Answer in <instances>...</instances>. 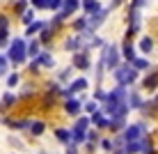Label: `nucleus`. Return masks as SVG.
<instances>
[{"label": "nucleus", "instance_id": "1", "mask_svg": "<svg viewBox=\"0 0 158 154\" xmlns=\"http://www.w3.org/2000/svg\"><path fill=\"white\" fill-rule=\"evenodd\" d=\"M7 60L12 64H25V60H28V42H25V37H12L9 39V48H7Z\"/></svg>", "mask_w": 158, "mask_h": 154}, {"label": "nucleus", "instance_id": "2", "mask_svg": "<svg viewBox=\"0 0 158 154\" xmlns=\"http://www.w3.org/2000/svg\"><path fill=\"white\" fill-rule=\"evenodd\" d=\"M101 55L106 60V69L108 71H115L119 67V51H117L115 44H106V46L101 48Z\"/></svg>", "mask_w": 158, "mask_h": 154}, {"label": "nucleus", "instance_id": "3", "mask_svg": "<svg viewBox=\"0 0 158 154\" xmlns=\"http://www.w3.org/2000/svg\"><path fill=\"white\" fill-rule=\"evenodd\" d=\"M112 76H115V81H117V85H122V87H126L131 85L135 78H138V71H135L133 67H117L115 71H112Z\"/></svg>", "mask_w": 158, "mask_h": 154}, {"label": "nucleus", "instance_id": "4", "mask_svg": "<svg viewBox=\"0 0 158 154\" xmlns=\"http://www.w3.org/2000/svg\"><path fill=\"white\" fill-rule=\"evenodd\" d=\"M71 67L78 71H87L92 69V60H89V51H78L71 55Z\"/></svg>", "mask_w": 158, "mask_h": 154}, {"label": "nucleus", "instance_id": "5", "mask_svg": "<svg viewBox=\"0 0 158 154\" xmlns=\"http://www.w3.org/2000/svg\"><path fill=\"white\" fill-rule=\"evenodd\" d=\"M147 131V126L142 122H138V124H133V126H128V129H124V140L126 143H135V140H140V136H142Z\"/></svg>", "mask_w": 158, "mask_h": 154}, {"label": "nucleus", "instance_id": "6", "mask_svg": "<svg viewBox=\"0 0 158 154\" xmlns=\"http://www.w3.org/2000/svg\"><path fill=\"white\" fill-rule=\"evenodd\" d=\"M78 9H80V0H64L62 7H60V12H57V16H62V19H69V16H73Z\"/></svg>", "mask_w": 158, "mask_h": 154}, {"label": "nucleus", "instance_id": "7", "mask_svg": "<svg viewBox=\"0 0 158 154\" xmlns=\"http://www.w3.org/2000/svg\"><path fill=\"white\" fill-rule=\"evenodd\" d=\"M53 136H55V140L60 145H71V129H64V126H55V131H53Z\"/></svg>", "mask_w": 158, "mask_h": 154}, {"label": "nucleus", "instance_id": "8", "mask_svg": "<svg viewBox=\"0 0 158 154\" xmlns=\"http://www.w3.org/2000/svg\"><path fill=\"white\" fill-rule=\"evenodd\" d=\"M35 60L39 62V67H44V69H53V67H55V58H53L51 51H41Z\"/></svg>", "mask_w": 158, "mask_h": 154}, {"label": "nucleus", "instance_id": "9", "mask_svg": "<svg viewBox=\"0 0 158 154\" xmlns=\"http://www.w3.org/2000/svg\"><path fill=\"white\" fill-rule=\"evenodd\" d=\"M44 28H46V21H35L32 25H28V28H25V37H28V39H37V37L41 35Z\"/></svg>", "mask_w": 158, "mask_h": 154}, {"label": "nucleus", "instance_id": "10", "mask_svg": "<svg viewBox=\"0 0 158 154\" xmlns=\"http://www.w3.org/2000/svg\"><path fill=\"white\" fill-rule=\"evenodd\" d=\"M64 111H67L69 115H78V117H80L83 101H80V99H67V101H64Z\"/></svg>", "mask_w": 158, "mask_h": 154}, {"label": "nucleus", "instance_id": "11", "mask_svg": "<svg viewBox=\"0 0 158 154\" xmlns=\"http://www.w3.org/2000/svg\"><path fill=\"white\" fill-rule=\"evenodd\" d=\"M0 103L5 106V111H9V108H14L16 103H19V95H14L12 90L2 92V97H0Z\"/></svg>", "mask_w": 158, "mask_h": 154}, {"label": "nucleus", "instance_id": "12", "mask_svg": "<svg viewBox=\"0 0 158 154\" xmlns=\"http://www.w3.org/2000/svg\"><path fill=\"white\" fill-rule=\"evenodd\" d=\"M89 122L96 126V129H108L110 126V117H106L101 111L99 113H94V115H89Z\"/></svg>", "mask_w": 158, "mask_h": 154}, {"label": "nucleus", "instance_id": "13", "mask_svg": "<svg viewBox=\"0 0 158 154\" xmlns=\"http://www.w3.org/2000/svg\"><path fill=\"white\" fill-rule=\"evenodd\" d=\"M80 7L85 9V16H92V14L101 12V5H99V0H80Z\"/></svg>", "mask_w": 158, "mask_h": 154}, {"label": "nucleus", "instance_id": "14", "mask_svg": "<svg viewBox=\"0 0 158 154\" xmlns=\"http://www.w3.org/2000/svg\"><path fill=\"white\" fill-rule=\"evenodd\" d=\"M30 122L32 120H28V117H19V120H9V129L12 131H25V129H30Z\"/></svg>", "mask_w": 158, "mask_h": 154}, {"label": "nucleus", "instance_id": "15", "mask_svg": "<svg viewBox=\"0 0 158 154\" xmlns=\"http://www.w3.org/2000/svg\"><path fill=\"white\" fill-rule=\"evenodd\" d=\"M69 87H71L76 95H78V92H85L87 87H89V81H87L85 76H78V78H73L71 83H69Z\"/></svg>", "mask_w": 158, "mask_h": 154}, {"label": "nucleus", "instance_id": "16", "mask_svg": "<svg viewBox=\"0 0 158 154\" xmlns=\"http://www.w3.org/2000/svg\"><path fill=\"white\" fill-rule=\"evenodd\" d=\"M39 53H41V42H39V37H37V39H30V42H28V58L35 60Z\"/></svg>", "mask_w": 158, "mask_h": 154}, {"label": "nucleus", "instance_id": "17", "mask_svg": "<svg viewBox=\"0 0 158 154\" xmlns=\"http://www.w3.org/2000/svg\"><path fill=\"white\" fill-rule=\"evenodd\" d=\"M89 115H80L78 120H76V124H73V129L76 131H83V134H87V131H89Z\"/></svg>", "mask_w": 158, "mask_h": 154}, {"label": "nucleus", "instance_id": "18", "mask_svg": "<svg viewBox=\"0 0 158 154\" xmlns=\"http://www.w3.org/2000/svg\"><path fill=\"white\" fill-rule=\"evenodd\" d=\"M28 131H30L32 136H41L44 131H46V122H44V120H32Z\"/></svg>", "mask_w": 158, "mask_h": 154}, {"label": "nucleus", "instance_id": "19", "mask_svg": "<svg viewBox=\"0 0 158 154\" xmlns=\"http://www.w3.org/2000/svg\"><path fill=\"white\" fill-rule=\"evenodd\" d=\"M12 62H9L7 60V55H5V53H0V76H5V78H7L9 74H12Z\"/></svg>", "mask_w": 158, "mask_h": 154}, {"label": "nucleus", "instance_id": "20", "mask_svg": "<svg viewBox=\"0 0 158 154\" xmlns=\"http://www.w3.org/2000/svg\"><path fill=\"white\" fill-rule=\"evenodd\" d=\"M28 5H30V0H14V14L23 16L25 12H28Z\"/></svg>", "mask_w": 158, "mask_h": 154}, {"label": "nucleus", "instance_id": "21", "mask_svg": "<svg viewBox=\"0 0 158 154\" xmlns=\"http://www.w3.org/2000/svg\"><path fill=\"white\" fill-rule=\"evenodd\" d=\"M122 55H124V58H126V60H128V62H131V64H133V60H135V48H133V46H131V44H128V42H126V44H124V48H122Z\"/></svg>", "mask_w": 158, "mask_h": 154}, {"label": "nucleus", "instance_id": "22", "mask_svg": "<svg viewBox=\"0 0 158 154\" xmlns=\"http://www.w3.org/2000/svg\"><path fill=\"white\" fill-rule=\"evenodd\" d=\"M140 106H144L142 99H140V95H138V92H131V95H128V108H140Z\"/></svg>", "mask_w": 158, "mask_h": 154}, {"label": "nucleus", "instance_id": "23", "mask_svg": "<svg viewBox=\"0 0 158 154\" xmlns=\"http://www.w3.org/2000/svg\"><path fill=\"white\" fill-rule=\"evenodd\" d=\"M85 113L87 115H94V113H99L101 111V108H99V101H94V99H92V101H85Z\"/></svg>", "mask_w": 158, "mask_h": 154}, {"label": "nucleus", "instance_id": "24", "mask_svg": "<svg viewBox=\"0 0 158 154\" xmlns=\"http://www.w3.org/2000/svg\"><path fill=\"white\" fill-rule=\"evenodd\" d=\"M71 69H73V67H64L62 71H60V74H57V83H67V81L71 78ZM71 81H73V78H71Z\"/></svg>", "mask_w": 158, "mask_h": 154}, {"label": "nucleus", "instance_id": "25", "mask_svg": "<svg viewBox=\"0 0 158 154\" xmlns=\"http://www.w3.org/2000/svg\"><path fill=\"white\" fill-rule=\"evenodd\" d=\"M19 83H21V76H19V71H12V74L7 76V87L12 90V87H16Z\"/></svg>", "mask_w": 158, "mask_h": 154}, {"label": "nucleus", "instance_id": "26", "mask_svg": "<svg viewBox=\"0 0 158 154\" xmlns=\"http://www.w3.org/2000/svg\"><path fill=\"white\" fill-rule=\"evenodd\" d=\"M21 23H23V25H32V23H35V9H28V12L21 16Z\"/></svg>", "mask_w": 158, "mask_h": 154}, {"label": "nucleus", "instance_id": "27", "mask_svg": "<svg viewBox=\"0 0 158 154\" xmlns=\"http://www.w3.org/2000/svg\"><path fill=\"white\" fill-rule=\"evenodd\" d=\"M131 67H133L135 71H140V69H144V71H147V69H149V62H147V60H142V58H135Z\"/></svg>", "mask_w": 158, "mask_h": 154}, {"label": "nucleus", "instance_id": "28", "mask_svg": "<svg viewBox=\"0 0 158 154\" xmlns=\"http://www.w3.org/2000/svg\"><path fill=\"white\" fill-rule=\"evenodd\" d=\"M7 140H9V145H12V147H16V150H25V145H23V140H21V138H19V136H14V134H12V136H9V138H7Z\"/></svg>", "mask_w": 158, "mask_h": 154}, {"label": "nucleus", "instance_id": "29", "mask_svg": "<svg viewBox=\"0 0 158 154\" xmlns=\"http://www.w3.org/2000/svg\"><path fill=\"white\" fill-rule=\"evenodd\" d=\"M151 48H154V42H151L149 37H142V42H140V51H142V53H149Z\"/></svg>", "mask_w": 158, "mask_h": 154}, {"label": "nucleus", "instance_id": "30", "mask_svg": "<svg viewBox=\"0 0 158 154\" xmlns=\"http://www.w3.org/2000/svg\"><path fill=\"white\" fill-rule=\"evenodd\" d=\"M158 85V74H151L144 78V87H149V90H154V87Z\"/></svg>", "mask_w": 158, "mask_h": 154}, {"label": "nucleus", "instance_id": "31", "mask_svg": "<svg viewBox=\"0 0 158 154\" xmlns=\"http://www.w3.org/2000/svg\"><path fill=\"white\" fill-rule=\"evenodd\" d=\"M124 124H126L124 120H110V129L115 131V134H119V131L124 129Z\"/></svg>", "mask_w": 158, "mask_h": 154}, {"label": "nucleus", "instance_id": "32", "mask_svg": "<svg viewBox=\"0 0 158 154\" xmlns=\"http://www.w3.org/2000/svg\"><path fill=\"white\" fill-rule=\"evenodd\" d=\"M32 9H48V0H30Z\"/></svg>", "mask_w": 158, "mask_h": 154}, {"label": "nucleus", "instance_id": "33", "mask_svg": "<svg viewBox=\"0 0 158 154\" xmlns=\"http://www.w3.org/2000/svg\"><path fill=\"white\" fill-rule=\"evenodd\" d=\"M99 143H101V147H103L106 152H115V145H112L110 138H103V140H99Z\"/></svg>", "mask_w": 158, "mask_h": 154}, {"label": "nucleus", "instance_id": "34", "mask_svg": "<svg viewBox=\"0 0 158 154\" xmlns=\"http://www.w3.org/2000/svg\"><path fill=\"white\" fill-rule=\"evenodd\" d=\"M62 2H64V0H48V9H51V12H60Z\"/></svg>", "mask_w": 158, "mask_h": 154}, {"label": "nucleus", "instance_id": "35", "mask_svg": "<svg viewBox=\"0 0 158 154\" xmlns=\"http://www.w3.org/2000/svg\"><path fill=\"white\" fill-rule=\"evenodd\" d=\"M87 140H89V145H94V143L99 140V131H96V129H89V131H87Z\"/></svg>", "mask_w": 158, "mask_h": 154}, {"label": "nucleus", "instance_id": "36", "mask_svg": "<svg viewBox=\"0 0 158 154\" xmlns=\"http://www.w3.org/2000/svg\"><path fill=\"white\" fill-rule=\"evenodd\" d=\"M28 69H30V74H37V71H39L41 67H39V62H37V60H32V62H30V67H28Z\"/></svg>", "mask_w": 158, "mask_h": 154}, {"label": "nucleus", "instance_id": "37", "mask_svg": "<svg viewBox=\"0 0 158 154\" xmlns=\"http://www.w3.org/2000/svg\"><path fill=\"white\" fill-rule=\"evenodd\" d=\"M142 5H147V0H133V5H131V9H138V7H142Z\"/></svg>", "mask_w": 158, "mask_h": 154}, {"label": "nucleus", "instance_id": "38", "mask_svg": "<svg viewBox=\"0 0 158 154\" xmlns=\"http://www.w3.org/2000/svg\"><path fill=\"white\" fill-rule=\"evenodd\" d=\"M67 154H78V147H76V145H69V147H67Z\"/></svg>", "mask_w": 158, "mask_h": 154}, {"label": "nucleus", "instance_id": "39", "mask_svg": "<svg viewBox=\"0 0 158 154\" xmlns=\"http://www.w3.org/2000/svg\"><path fill=\"white\" fill-rule=\"evenodd\" d=\"M115 154H126V150H124V147H122V150H117Z\"/></svg>", "mask_w": 158, "mask_h": 154}, {"label": "nucleus", "instance_id": "40", "mask_svg": "<svg viewBox=\"0 0 158 154\" xmlns=\"http://www.w3.org/2000/svg\"><path fill=\"white\" fill-rule=\"evenodd\" d=\"M0 113H2V115H5V106H2V103H0Z\"/></svg>", "mask_w": 158, "mask_h": 154}]
</instances>
